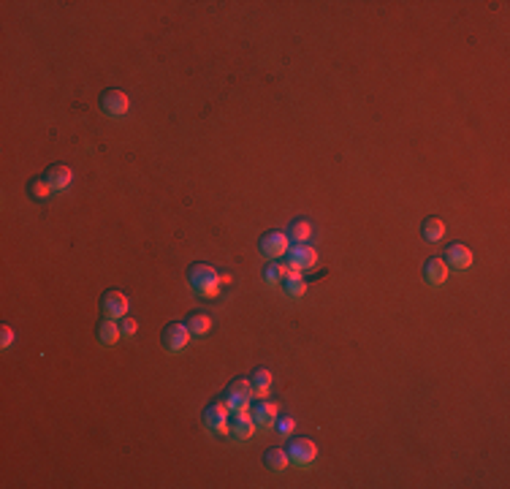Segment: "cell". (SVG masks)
<instances>
[{
	"instance_id": "cell-1",
	"label": "cell",
	"mask_w": 510,
	"mask_h": 489,
	"mask_svg": "<svg viewBox=\"0 0 510 489\" xmlns=\"http://www.w3.org/2000/svg\"><path fill=\"white\" fill-rule=\"evenodd\" d=\"M188 283L198 299H218L223 289V277L212 264H193L188 269Z\"/></svg>"
},
{
	"instance_id": "cell-2",
	"label": "cell",
	"mask_w": 510,
	"mask_h": 489,
	"mask_svg": "<svg viewBox=\"0 0 510 489\" xmlns=\"http://www.w3.org/2000/svg\"><path fill=\"white\" fill-rule=\"evenodd\" d=\"M204 427L212 435H220V438L231 435V408L225 405L223 400H218V402L204 408Z\"/></svg>"
},
{
	"instance_id": "cell-3",
	"label": "cell",
	"mask_w": 510,
	"mask_h": 489,
	"mask_svg": "<svg viewBox=\"0 0 510 489\" xmlns=\"http://www.w3.org/2000/svg\"><path fill=\"white\" fill-rule=\"evenodd\" d=\"M288 248H290V239H288L285 231H277V228H272V231H266L263 237H261V242H258V250H261V256L269 261H280L285 259Z\"/></svg>"
},
{
	"instance_id": "cell-4",
	"label": "cell",
	"mask_w": 510,
	"mask_h": 489,
	"mask_svg": "<svg viewBox=\"0 0 510 489\" xmlns=\"http://www.w3.org/2000/svg\"><path fill=\"white\" fill-rule=\"evenodd\" d=\"M223 402L231 408V413L247 411L250 402H253V386H250V381H231L223 391Z\"/></svg>"
},
{
	"instance_id": "cell-5",
	"label": "cell",
	"mask_w": 510,
	"mask_h": 489,
	"mask_svg": "<svg viewBox=\"0 0 510 489\" xmlns=\"http://www.w3.org/2000/svg\"><path fill=\"white\" fill-rule=\"evenodd\" d=\"M288 459H290V465H296V467H310L313 462H315V456H318V446L310 440V438H293L290 443H288Z\"/></svg>"
},
{
	"instance_id": "cell-6",
	"label": "cell",
	"mask_w": 510,
	"mask_h": 489,
	"mask_svg": "<svg viewBox=\"0 0 510 489\" xmlns=\"http://www.w3.org/2000/svg\"><path fill=\"white\" fill-rule=\"evenodd\" d=\"M318 264V250L310 245H290L285 253V266L296 272H310Z\"/></svg>"
},
{
	"instance_id": "cell-7",
	"label": "cell",
	"mask_w": 510,
	"mask_h": 489,
	"mask_svg": "<svg viewBox=\"0 0 510 489\" xmlns=\"http://www.w3.org/2000/svg\"><path fill=\"white\" fill-rule=\"evenodd\" d=\"M128 307H130V299L123 291H106L100 296V316L103 318L120 321L128 316Z\"/></svg>"
},
{
	"instance_id": "cell-8",
	"label": "cell",
	"mask_w": 510,
	"mask_h": 489,
	"mask_svg": "<svg viewBox=\"0 0 510 489\" xmlns=\"http://www.w3.org/2000/svg\"><path fill=\"white\" fill-rule=\"evenodd\" d=\"M191 329L185 324H168L163 329V334H160V343H163V348L168 351V354H179L188 343H191Z\"/></svg>"
},
{
	"instance_id": "cell-9",
	"label": "cell",
	"mask_w": 510,
	"mask_h": 489,
	"mask_svg": "<svg viewBox=\"0 0 510 489\" xmlns=\"http://www.w3.org/2000/svg\"><path fill=\"white\" fill-rule=\"evenodd\" d=\"M100 109H103V114H109L112 120H120V117H125L128 109H130V98H128V93H123V90H106V93L100 96Z\"/></svg>"
},
{
	"instance_id": "cell-10",
	"label": "cell",
	"mask_w": 510,
	"mask_h": 489,
	"mask_svg": "<svg viewBox=\"0 0 510 489\" xmlns=\"http://www.w3.org/2000/svg\"><path fill=\"white\" fill-rule=\"evenodd\" d=\"M280 416V405L277 402H269V400H258L253 408V419H255V429H272L274 422Z\"/></svg>"
},
{
	"instance_id": "cell-11",
	"label": "cell",
	"mask_w": 510,
	"mask_h": 489,
	"mask_svg": "<svg viewBox=\"0 0 510 489\" xmlns=\"http://www.w3.org/2000/svg\"><path fill=\"white\" fill-rule=\"evenodd\" d=\"M44 180L49 182V188H52L55 194H60V191H68V188H71V182H73V171H71L65 163H52V166L46 169Z\"/></svg>"
},
{
	"instance_id": "cell-12",
	"label": "cell",
	"mask_w": 510,
	"mask_h": 489,
	"mask_svg": "<svg viewBox=\"0 0 510 489\" xmlns=\"http://www.w3.org/2000/svg\"><path fill=\"white\" fill-rule=\"evenodd\" d=\"M443 261H446L450 269L464 272V269H470V266H473V250H470L467 245H461V242H453V245H448L446 259Z\"/></svg>"
},
{
	"instance_id": "cell-13",
	"label": "cell",
	"mask_w": 510,
	"mask_h": 489,
	"mask_svg": "<svg viewBox=\"0 0 510 489\" xmlns=\"http://www.w3.org/2000/svg\"><path fill=\"white\" fill-rule=\"evenodd\" d=\"M255 432V419L250 411H236L231 416V435L236 440H250Z\"/></svg>"
},
{
	"instance_id": "cell-14",
	"label": "cell",
	"mask_w": 510,
	"mask_h": 489,
	"mask_svg": "<svg viewBox=\"0 0 510 489\" xmlns=\"http://www.w3.org/2000/svg\"><path fill=\"white\" fill-rule=\"evenodd\" d=\"M272 372L266 367H255L253 375H250V386H253V400H266L269 397V389H272Z\"/></svg>"
},
{
	"instance_id": "cell-15",
	"label": "cell",
	"mask_w": 510,
	"mask_h": 489,
	"mask_svg": "<svg viewBox=\"0 0 510 489\" xmlns=\"http://www.w3.org/2000/svg\"><path fill=\"white\" fill-rule=\"evenodd\" d=\"M448 277V264L443 259H429L423 264V280L429 286H443Z\"/></svg>"
},
{
	"instance_id": "cell-16",
	"label": "cell",
	"mask_w": 510,
	"mask_h": 489,
	"mask_svg": "<svg viewBox=\"0 0 510 489\" xmlns=\"http://www.w3.org/2000/svg\"><path fill=\"white\" fill-rule=\"evenodd\" d=\"M288 239H290V245H307V239L313 237V226H310V221L307 218H296L290 226H288Z\"/></svg>"
},
{
	"instance_id": "cell-17",
	"label": "cell",
	"mask_w": 510,
	"mask_h": 489,
	"mask_svg": "<svg viewBox=\"0 0 510 489\" xmlns=\"http://www.w3.org/2000/svg\"><path fill=\"white\" fill-rule=\"evenodd\" d=\"M96 332H98V343H100V345H114V343L123 337L120 324L112 321V318H100V324H98Z\"/></svg>"
},
{
	"instance_id": "cell-18",
	"label": "cell",
	"mask_w": 510,
	"mask_h": 489,
	"mask_svg": "<svg viewBox=\"0 0 510 489\" xmlns=\"http://www.w3.org/2000/svg\"><path fill=\"white\" fill-rule=\"evenodd\" d=\"M263 465H266L272 473H283L288 465H290L288 452H285V449H280V446H272V449H266V454H263Z\"/></svg>"
},
{
	"instance_id": "cell-19",
	"label": "cell",
	"mask_w": 510,
	"mask_h": 489,
	"mask_svg": "<svg viewBox=\"0 0 510 489\" xmlns=\"http://www.w3.org/2000/svg\"><path fill=\"white\" fill-rule=\"evenodd\" d=\"M283 286H285V293L290 299H301V296L307 293V280H304L301 272H296V269H288Z\"/></svg>"
},
{
	"instance_id": "cell-20",
	"label": "cell",
	"mask_w": 510,
	"mask_h": 489,
	"mask_svg": "<svg viewBox=\"0 0 510 489\" xmlns=\"http://www.w3.org/2000/svg\"><path fill=\"white\" fill-rule=\"evenodd\" d=\"M285 272H288L285 264L272 261V264H266V266H263V283H266V286H272V289H277V286H283Z\"/></svg>"
},
{
	"instance_id": "cell-21",
	"label": "cell",
	"mask_w": 510,
	"mask_h": 489,
	"mask_svg": "<svg viewBox=\"0 0 510 489\" xmlns=\"http://www.w3.org/2000/svg\"><path fill=\"white\" fill-rule=\"evenodd\" d=\"M185 326L191 329L193 337H206V334L212 332V318L204 316V313H195V316H191V318L185 321Z\"/></svg>"
},
{
	"instance_id": "cell-22",
	"label": "cell",
	"mask_w": 510,
	"mask_h": 489,
	"mask_svg": "<svg viewBox=\"0 0 510 489\" xmlns=\"http://www.w3.org/2000/svg\"><path fill=\"white\" fill-rule=\"evenodd\" d=\"M421 234H423V239H429V242H440L443 234H446V223H443L440 218H426L423 226H421Z\"/></svg>"
},
{
	"instance_id": "cell-23",
	"label": "cell",
	"mask_w": 510,
	"mask_h": 489,
	"mask_svg": "<svg viewBox=\"0 0 510 489\" xmlns=\"http://www.w3.org/2000/svg\"><path fill=\"white\" fill-rule=\"evenodd\" d=\"M28 194H30L33 201H46L55 191L49 188V182L44 177H33L30 182H28Z\"/></svg>"
},
{
	"instance_id": "cell-24",
	"label": "cell",
	"mask_w": 510,
	"mask_h": 489,
	"mask_svg": "<svg viewBox=\"0 0 510 489\" xmlns=\"http://www.w3.org/2000/svg\"><path fill=\"white\" fill-rule=\"evenodd\" d=\"M274 429H277V435H280V438H290V435H293V429H296V422H293L290 416H277Z\"/></svg>"
},
{
	"instance_id": "cell-25",
	"label": "cell",
	"mask_w": 510,
	"mask_h": 489,
	"mask_svg": "<svg viewBox=\"0 0 510 489\" xmlns=\"http://www.w3.org/2000/svg\"><path fill=\"white\" fill-rule=\"evenodd\" d=\"M120 332H123V337H133L139 332V324L130 316H125V318H120Z\"/></svg>"
},
{
	"instance_id": "cell-26",
	"label": "cell",
	"mask_w": 510,
	"mask_h": 489,
	"mask_svg": "<svg viewBox=\"0 0 510 489\" xmlns=\"http://www.w3.org/2000/svg\"><path fill=\"white\" fill-rule=\"evenodd\" d=\"M0 332H3V334H0V345H3V348H8V345L14 343V329H11V326H3Z\"/></svg>"
}]
</instances>
